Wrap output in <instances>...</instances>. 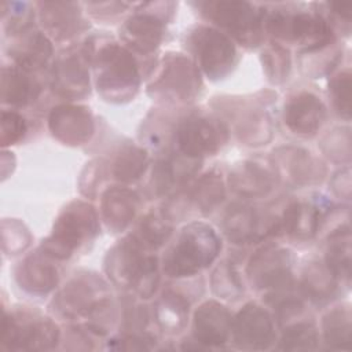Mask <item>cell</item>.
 Here are the masks:
<instances>
[{"instance_id":"34","label":"cell","mask_w":352,"mask_h":352,"mask_svg":"<svg viewBox=\"0 0 352 352\" xmlns=\"http://www.w3.org/2000/svg\"><path fill=\"white\" fill-rule=\"evenodd\" d=\"M324 342L334 349H351L352 324L348 305L336 307L329 311L322 322Z\"/></svg>"},{"instance_id":"18","label":"cell","mask_w":352,"mask_h":352,"mask_svg":"<svg viewBox=\"0 0 352 352\" xmlns=\"http://www.w3.org/2000/svg\"><path fill=\"white\" fill-rule=\"evenodd\" d=\"M144 250L146 248L133 235H129L109 252L106 272L113 283L120 287H133L150 256L144 254Z\"/></svg>"},{"instance_id":"2","label":"cell","mask_w":352,"mask_h":352,"mask_svg":"<svg viewBox=\"0 0 352 352\" xmlns=\"http://www.w3.org/2000/svg\"><path fill=\"white\" fill-rule=\"evenodd\" d=\"M221 249L216 231L201 221L187 224L164 257V272L170 278H188L209 267Z\"/></svg>"},{"instance_id":"8","label":"cell","mask_w":352,"mask_h":352,"mask_svg":"<svg viewBox=\"0 0 352 352\" xmlns=\"http://www.w3.org/2000/svg\"><path fill=\"white\" fill-rule=\"evenodd\" d=\"M60 331L48 318L29 311L4 314L1 346L16 351H47L58 345Z\"/></svg>"},{"instance_id":"14","label":"cell","mask_w":352,"mask_h":352,"mask_svg":"<svg viewBox=\"0 0 352 352\" xmlns=\"http://www.w3.org/2000/svg\"><path fill=\"white\" fill-rule=\"evenodd\" d=\"M231 338L241 349H268L276 341L275 320L261 305L248 302L232 319Z\"/></svg>"},{"instance_id":"25","label":"cell","mask_w":352,"mask_h":352,"mask_svg":"<svg viewBox=\"0 0 352 352\" xmlns=\"http://www.w3.org/2000/svg\"><path fill=\"white\" fill-rule=\"evenodd\" d=\"M323 214L322 204L292 201L280 214V232L290 235L296 241H309L316 235Z\"/></svg>"},{"instance_id":"21","label":"cell","mask_w":352,"mask_h":352,"mask_svg":"<svg viewBox=\"0 0 352 352\" xmlns=\"http://www.w3.org/2000/svg\"><path fill=\"white\" fill-rule=\"evenodd\" d=\"M274 166L258 161L236 164L228 175V184L234 192L246 198H258L270 194L278 180Z\"/></svg>"},{"instance_id":"4","label":"cell","mask_w":352,"mask_h":352,"mask_svg":"<svg viewBox=\"0 0 352 352\" xmlns=\"http://www.w3.org/2000/svg\"><path fill=\"white\" fill-rule=\"evenodd\" d=\"M99 231L98 213L82 201L70 202L55 220L51 235L43 241L41 250L55 260H67L78 249L92 242Z\"/></svg>"},{"instance_id":"28","label":"cell","mask_w":352,"mask_h":352,"mask_svg":"<svg viewBox=\"0 0 352 352\" xmlns=\"http://www.w3.org/2000/svg\"><path fill=\"white\" fill-rule=\"evenodd\" d=\"M235 114L234 124L239 139L249 146L265 144L272 136V124L261 107L245 104L243 109L231 111Z\"/></svg>"},{"instance_id":"42","label":"cell","mask_w":352,"mask_h":352,"mask_svg":"<svg viewBox=\"0 0 352 352\" xmlns=\"http://www.w3.org/2000/svg\"><path fill=\"white\" fill-rule=\"evenodd\" d=\"M331 188L333 191L345 199H349L351 197V177H349V168H345L334 175L331 180Z\"/></svg>"},{"instance_id":"30","label":"cell","mask_w":352,"mask_h":352,"mask_svg":"<svg viewBox=\"0 0 352 352\" xmlns=\"http://www.w3.org/2000/svg\"><path fill=\"white\" fill-rule=\"evenodd\" d=\"M337 280L338 279L329 270L324 261H312L305 267L301 290L311 301L323 304L336 294Z\"/></svg>"},{"instance_id":"19","label":"cell","mask_w":352,"mask_h":352,"mask_svg":"<svg viewBox=\"0 0 352 352\" xmlns=\"http://www.w3.org/2000/svg\"><path fill=\"white\" fill-rule=\"evenodd\" d=\"M232 318L217 301H206L197 308L192 319V337L204 348L221 346L231 338Z\"/></svg>"},{"instance_id":"15","label":"cell","mask_w":352,"mask_h":352,"mask_svg":"<svg viewBox=\"0 0 352 352\" xmlns=\"http://www.w3.org/2000/svg\"><path fill=\"white\" fill-rule=\"evenodd\" d=\"M143 10L132 14L120 29V38L128 50L140 55L154 52L164 37L165 19L157 11L148 8V3L140 4Z\"/></svg>"},{"instance_id":"35","label":"cell","mask_w":352,"mask_h":352,"mask_svg":"<svg viewBox=\"0 0 352 352\" xmlns=\"http://www.w3.org/2000/svg\"><path fill=\"white\" fill-rule=\"evenodd\" d=\"M170 234L172 226L166 214L164 212H150L142 219L138 232L133 234V236L146 249L155 250L169 239Z\"/></svg>"},{"instance_id":"31","label":"cell","mask_w":352,"mask_h":352,"mask_svg":"<svg viewBox=\"0 0 352 352\" xmlns=\"http://www.w3.org/2000/svg\"><path fill=\"white\" fill-rule=\"evenodd\" d=\"M324 263L337 279L349 280L351 234L348 224L340 226L330 234Z\"/></svg>"},{"instance_id":"20","label":"cell","mask_w":352,"mask_h":352,"mask_svg":"<svg viewBox=\"0 0 352 352\" xmlns=\"http://www.w3.org/2000/svg\"><path fill=\"white\" fill-rule=\"evenodd\" d=\"M324 103L315 94L301 91L285 104V124L296 135L311 138L318 133L326 121Z\"/></svg>"},{"instance_id":"39","label":"cell","mask_w":352,"mask_h":352,"mask_svg":"<svg viewBox=\"0 0 352 352\" xmlns=\"http://www.w3.org/2000/svg\"><path fill=\"white\" fill-rule=\"evenodd\" d=\"M329 94L337 114L348 121L351 117V72L348 69L331 77Z\"/></svg>"},{"instance_id":"38","label":"cell","mask_w":352,"mask_h":352,"mask_svg":"<svg viewBox=\"0 0 352 352\" xmlns=\"http://www.w3.org/2000/svg\"><path fill=\"white\" fill-rule=\"evenodd\" d=\"M263 66L268 80L272 84H280L287 80L292 67L289 50L279 43H271L263 51Z\"/></svg>"},{"instance_id":"36","label":"cell","mask_w":352,"mask_h":352,"mask_svg":"<svg viewBox=\"0 0 352 352\" xmlns=\"http://www.w3.org/2000/svg\"><path fill=\"white\" fill-rule=\"evenodd\" d=\"M212 289L219 298L226 301H236L243 296V282L232 263L223 261L217 265L212 275Z\"/></svg>"},{"instance_id":"6","label":"cell","mask_w":352,"mask_h":352,"mask_svg":"<svg viewBox=\"0 0 352 352\" xmlns=\"http://www.w3.org/2000/svg\"><path fill=\"white\" fill-rule=\"evenodd\" d=\"M202 87L197 63L182 54L164 56L158 73L148 84V95L164 103L194 100Z\"/></svg>"},{"instance_id":"3","label":"cell","mask_w":352,"mask_h":352,"mask_svg":"<svg viewBox=\"0 0 352 352\" xmlns=\"http://www.w3.org/2000/svg\"><path fill=\"white\" fill-rule=\"evenodd\" d=\"M264 32L276 40L294 44L301 52L311 54L323 51L334 40L331 22L319 12L274 10L264 12Z\"/></svg>"},{"instance_id":"26","label":"cell","mask_w":352,"mask_h":352,"mask_svg":"<svg viewBox=\"0 0 352 352\" xmlns=\"http://www.w3.org/2000/svg\"><path fill=\"white\" fill-rule=\"evenodd\" d=\"M139 195L125 187H111L102 195V216L113 232L124 231L139 209Z\"/></svg>"},{"instance_id":"22","label":"cell","mask_w":352,"mask_h":352,"mask_svg":"<svg viewBox=\"0 0 352 352\" xmlns=\"http://www.w3.org/2000/svg\"><path fill=\"white\" fill-rule=\"evenodd\" d=\"M52 52V44L47 34L32 28L15 34L8 45V54L14 65L30 73L45 67Z\"/></svg>"},{"instance_id":"7","label":"cell","mask_w":352,"mask_h":352,"mask_svg":"<svg viewBox=\"0 0 352 352\" xmlns=\"http://www.w3.org/2000/svg\"><path fill=\"white\" fill-rule=\"evenodd\" d=\"M197 66L210 80L227 77L238 63V52L231 37L224 32L208 26H195L187 38Z\"/></svg>"},{"instance_id":"32","label":"cell","mask_w":352,"mask_h":352,"mask_svg":"<svg viewBox=\"0 0 352 352\" xmlns=\"http://www.w3.org/2000/svg\"><path fill=\"white\" fill-rule=\"evenodd\" d=\"M226 197V187L221 173L210 170L199 177L195 186L190 191V202L197 212L202 214L210 213L216 206L221 204Z\"/></svg>"},{"instance_id":"29","label":"cell","mask_w":352,"mask_h":352,"mask_svg":"<svg viewBox=\"0 0 352 352\" xmlns=\"http://www.w3.org/2000/svg\"><path fill=\"white\" fill-rule=\"evenodd\" d=\"M188 307L190 302L184 296L173 290L164 292L154 307L157 324L165 333H180L188 322Z\"/></svg>"},{"instance_id":"40","label":"cell","mask_w":352,"mask_h":352,"mask_svg":"<svg viewBox=\"0 0 352 352\" xmlns=\"http://www.w3.org/2000/svg\"><path fill=\"white\" fill-rule=\"evenodd\" d=\"M320 148L330 160L348 162L351 158L349 128H334L322 139Z\"/></svg>"},{"instance_id":"16","label":"cell","mask_w":352,"mask_h":352,"mask_svg":"<svg viewBox=\"0 0 352 352\" xmlns=\"http://www.w3.org/2000/svg\"><path fill=\"white\" fill-rule=\"evenodd\" d=\"M272 165L278 177H283L297 187L320 183L326 175L323 162L302 147H279L274 151Z\"/></svg>"},{"instance_id":"5","label":"cell","mask_w":352,"mask_h":352,"mask_svg":"<svg viewBox=\"0 0 352 352\" xmlns=\"http://www.w3.org/2000/svg\"><path fill=\"white\" fill-rule=\"evenodd\" d=\"M201 12L228 37L241 45L254 48L261 44L264 36V11H258L248 1H204L198 3Z\"/></svg>"},{"instance_id":"33","label":"cell","mask_w":352,"mask_h":352,"mask_svg":"<svg viewBox=\"0 0 352 352\" xmlns=\"http://www.w3.org/2000/svg\"><path fill=\"white\" fill-rule=\"evenodd\" d=\"M148 165V154L135 144L122 146L111 164L113 176L122 183H132L142 177Z\"/></svg>"},{"instance_id":"24","label":"cell","mask_w":352,"mask_h":352,"mask_svg":"<svg viewBox=\"0 0 352 352\" xmlns=\"http://www.w3.org/2000/svg\"><path fill=\"white\" fill-rule=\"evenodd\" d=\"M54 261L55 258L45 254L41 249L28 256L16 268L18 285L30 294H47L59 280V270Z\"/></svg>"},{"instance_id":"10","label":"cell","mask_w":352,"mask_h":352,"mask_svg":"<svg viewBox=\"0 0 352 352\" xmlns=\"http://www.w3.org/2000/svg\"><path fill=\"white\" fill-rule=\"evenodd\" d=\"M228 139V128L217 118L204 114H190L183 118L175 129V144L177 153L201 160L214 154Z\"/></svg>"},{"instance_id":"23","label":"cell","mask_w":352,"mask_h":352,"mask_svg":"<svg viewBox=\"0 0 352 352\" xmlns=\"http://www.w3.org/2000/svg\"><path fill=\"white\" fill-rule=\"evenodd\" d=\"M40 21L44 30L56 41L78 34L85 23L77 3L44 1L38 3Z\"/></svg>"},{"instance_id":"37","label":"cell","mask_w":352,"mask_h":352,"mask_svg":"<svg viewBox=\"0 0 352 352\" xmlns=\"http://www.w3.org/2000/svg\"><path fill=\"white\" fill-rule=\"evenodd\" d=\"M319 336L314 322L301 320L290 324L282 333L279 340V349L287 351H308L318 346Z\"/></svg>"},{"instance_id":"1","label":"cell","mask_w":352,"mask_h":352,"mask_svg":"<svg viewBox=\"0 0 352 352\" xmlns=\"http://www.w3.org/2000/svg\"><path fill=\"white\" fill-rule=\"evenodd\" d=\"M88 47L99 95L114 103L133 99L142 77L139 63L131 50L116 41L104 43L98 48L89 43Z\"/></svg>"},{"instance_id":"9","label":"cell","mask_w":352,"mask_h":352,"mask_svg":"<svg viewBox=\"0 0 352 352\" xmlns=\"http://www.w3.org/2000/svg\"><path fill=\"white\" fill-rule=\"evenodd\" d=\"M110 301L107 285L91 272L76 274L52 301L56 315L63 319L88 318L99 307Z\"/></svg>"},{"instance_id":"11","label":"cell","mask_w":352,"mask_h":352,"mask_svg":"<svg viewBox=\"0 0 352 352\" xmlns=\"http://www.w3.org/2000/svg\"><path fill=\"white\" fill-rule=\"evenodd\" d=\"M223 228L232 243H256L280 232V216L250 205L235 204L226 213Z\"/></svg>"},{"instance_id":"17","label":"cell","mask_w":352,"mask_h":352,"mask_svg":"<svg viewBox=\"0 0 352 352\" xmlns=\"http://www.w3.org/2000/svg\"><path fill=\"white\" fill-rule=\"evenodd\" d=\"M48 128L59 142L69 146H80L92 138L95 122L88 107L81 104H59L48 116Z\"/></svg>"},{"instance_id":"41","label":"cell","mask_w":352,"mask_h":352,"mask_svg":"<svg viewBox=\"0 0 352 352\" xmlns=\"http://www.w3.org/2000/svg\"><path fill=\"white\" fill-rule=\"evenodd\" d=\"M28 132L26 120L14 110L1 111V144L11 146L18 143Z\"/></svg>"},{"instance_id":"12","label":"cell","mask_w":352,"mask_h":352,"mask_svg":"<svg viewBox=\"0 0 352 352\" xmlns=\"http://www.w3.org/2000/svg\"><path fill=\"white\" fill-rule=\"evenodd\" d=\"M293 254L278 245H267L250 258L248 274L252 285L258 290L272 294L293 286Z\"/></svg>"},{"instance_id":"27","label":"cell","mask_w":352,"mask_h":352,"mask_svg":"<svg viewBox=\"0 0 352 352\" xmlns=\"http://www.w3.org/2000/svg\"><path fill=\"white\" fill-rule=\"evenodd\" d=\"M41 94V84L33 76L15 65L1 70V102L12 107H25Z\"/></svg>"},{"instance_id":"13","label":"cell","mask_w":352,"mask_h":352,"mask_svg":"<svg viewBox=\"0 0 352 352\" xmlns=\"http://www.w3.org/2000/svg\"><path fill=\"white\" fill-rule=\"evenodd\" d=\"M89 65L88 45L60 54L51 69L50 85L52 91L67 99L84 98L89 94Z\"/></svg>"}]
</instances>
